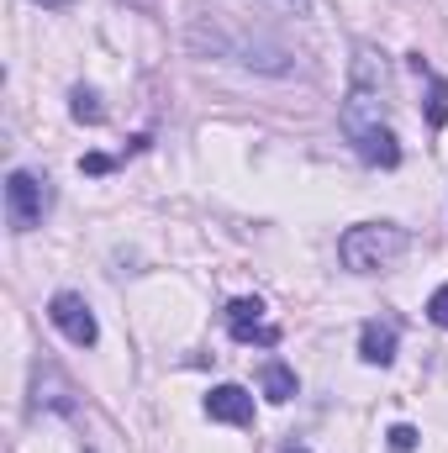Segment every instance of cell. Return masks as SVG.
<instances>
[{"label":"cell","instance_id":"obj_1","mask_svg":"<svg viewBox=\"0 0 448 453\" xmlns=\"http://www.w3.org/2000/svg\"><path fill=\"white\" fill-rule=\"evenodd\" d=\"M337 121H343V137L348 142H359V137H369V132L385 127V64H380L375 48H359L353 85H348V101H343Z\"/></svg>","mask_w":448,"mask_h":453},{"label":"cell","instance_id":"obj_2","mask_svg":"<svg viewBox=\"0 0 448 453\" xmlns=\"http://www.w3.org/2000/svg\"><path fill=\"white\" fill-rule=\"evenodd\" d=\"M406 253V232L396 222H359L337 237V258L348 274H380Z\"/></svg>","mask_w":448,"mask_h":453},{"label":"cell","instance_id":"obj_3","mask_svg":"<svg viewBox=\"0 0 448 453\" xmlns=\"http://www.w3.org/2000/svg\"><path fill=\"white\" fill-rule=\"evenodd\" d=\"M48 180H37L32 169H11V180H5V217L16 232H32V226H42L48 217Z\"/></svg>","mask_w":448,"mask_h":453},{"label":"cell","instance_id":"obj_4","mask_svg":"<svg viewBox=\"0 0 448 453\" xmlns=\"http://www.w3.org/2000/svg\"><path fill=\"white\" fill-rule=\"evenodd\" d=\"M48 322L74 342V348H96V338H101L96 311H90V306H85V296H74V290H58V296L48 301Z\"/></svg>","mask_w":448,"mask_h":453},{"label":"cell","instance_id":"obj_5","mask_svg":"<svg viewBox=\"0 0 448 453\" xmlns=\"http://www.w3.org/2000/svg\"><path fill=\"white\" fill-rule=\"evenodd\" d=\"M227 327H232L237 342H264V348L280 342V327L264 322V301H259V296H237V301L227 306Z\"/></svg>","mask_w":448,"mask_h":453},{"label":"cell","instance_id":"obj_6","mask_svg":"<svg viewBox=\"0 0 448 453\" xmlns=\"http://www.w3.org/2000/svg\"><path fill=\"white\" fill-rule=\"evenodd\" d=\"M206 417L212 422H232V427H248L253 422V395L243 385H217L206 395Z\"/></svg>","mask_w":448,"mask_h":453},{"label":"cell","instance_id":"obj_7","mask_svg":"<svg viewBox=\"0 0 448 453\" xmlns=\"http://www.w3.org/2000/svg\"><path fill=\"white\" fill-rule=\"evenodd\" d=\"M396 338H401V322H396V317H375V322H364V333H359V353H364V364H390V358H396Z\"/></svg>","mask_w":448,"mask_h":453},{"label":"cell","instance_id":"obj_8","mask_svg":"<svg viewBox=\"0 0 448 453\" xmlns=\"http://www.w3.org/2000/svg\"><path fill=\"white\" fill-rule=\"evenodd\" d=\"M412 69L428 80V127L438 132V127L448 121V80H444V74H433V69L422 64V53H412Z\"/></svg>","mask_w":448,"mask_h":453},{"label":"cell","instance_id":"obj_9","mask_svg":"<svg viewBox=\"0 0 448 453\" xmlns=\"http://www.w3.org/2000/svg\"><path fill=\"white\" fill-rule=\"evenodd\" d=\"M259 390H264L274 406H280V401H290V395H296V369H285L280 358H269V364L259 369Z\"/></svg>","mask_w":448,"mask_h":453},{"label":"cell","instance_id":"obj_10","mask_svg":"<svg viewBox=\"0 0 448 453\" xmlns=\"http://www.w3.org/2000/svg\"><path fill=\"white\" fill-rule=\"evenodd\" d=\"M69 111H74V121H90V127H96V121H106V106H101V96H96V90H85V85L69 96Z\"/></svg>","mask_w":448,"mask_h":453},{"label":"cell","instance_id":"obj_11","mask_svg":"<svg viewBox=\"0 0 448 453\" xmlns=\"http://www.w3.org/2000/svg\"><path fill=\"white\" fill-rule=\"evenodd\" d=\"M417 438H422V433H417V427H406V422H401V427H390V449H396V453H412V449H417Z\"/></svg>","mask_w":448,"mask_h":453},{"label":"cell","instance_id":"obj_12","mask_svg":"<svg viewBox=\"0 0 448 453\" xmlns=\"http://www.w3.org/2000/svg\"><path fill=\"white\" fill-rule=\"evenodd\" d=\"M428 317H433L438 327H448V285H438V290H433V301H428Z\"/></svg>","mask_w":448,"mask_h":453},{"label":"cell","instance_id":"obj_13","mask_svg":"<svg viewBox=\"0 0 448 453\" xmlns=\"http://www.w3.org/2000/svg\"><path fill=\"white\" fill-rule=\"evenodd\" d=\"M80 169H85V174H112V158H106V153H85Z\"/></svg>","mask_w":448,"mask_h":453},{"label":"cell","instance_id":"obj_14","mask_svg":"<svg viewBox=\"0 0 448 453\" xmlns=\"http://www.w3.org/2000/svg\"><path fill=\"white\" fill-rule=\"evenodd\" d=\"M280 453H312V449H306V443H285Z\"/></svg>","mask_w":448,"mask_h":453},{"label":"cell","instance_id":"obj_15","mask_svg":"<svg viewBox=\"0 0 448 453\" xmlns=\"http://www.w3.org/2000/svg\"><path fill=\"white\" fill-rule=\"evenodd\" d=\"M37 5H69V0H37Z\"/></svg>","mask_w":448,"mask_h":453},{"label":"cell","instance_id":"obj_16","mask_svg":"<svg viewBox=\"0 0 448 453\" xmlns=\"http://www.w3.org/2000/svg\"><path fill=\"white\" fill-rule=\"evenodd\" d=\"M296 5H306V0H296Z\"/></svg>","mask_w":448,"mask_h":453}]
</instances>
